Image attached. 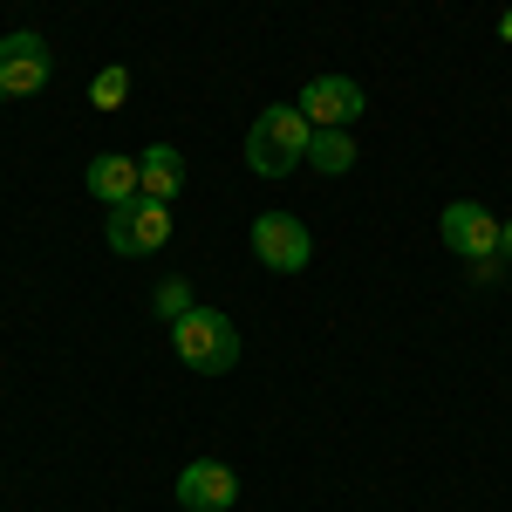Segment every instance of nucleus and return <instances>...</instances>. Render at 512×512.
<instances>
[{"label":"nucleus","mask_w":512,"mask_h":512,"mask_svg":"<svg viewBox=\"0 0 512 512\" xmlns=\"http://www.w3.org/2000/svg\"><path fill=\"white\" fill-rule=\"evenodd\" d=\"M308 144H315V123L301 117V103H274L246 130V164L260 178H287L294 164H308Z\"/></svg>","instance_id":"1"},{"label":"nucleus","mask_w":512,"mask_h":512,"mask_svg":"<svg viewBox=\"0 0 512 512\" xmlns=\"http://www.w3.org/2000/svg\"><path fill=\"white\" fill-rule=\"evenodd\" d=\"M171 342L185 355V369H198V376H226L239 362V328L219 308H192L185 321H171Z\"/></svg>","instance_id":"2"},{"label":"nucleus","mask_w":512,"mask_h":512,"mask_svg":"<svg viewBox=\"0 0 512 512\" xmlns=\"http://www.w3.org/2000/svg\"><path fill=\"white\" fill-rule=\"evenodd\" d=\"M164 239H171V205H158V198H123V205H110V246L117 253H158Z\"/></svg>","instance_id":"3"},{"label":"nucleus","mask_w":512,"mask_h":512,"mask_svg":"<svg viewBox=\"0 0 512 512\" xmlns=\"http://www.w3.org/2000/svg\"><path fill=\"white\" fill-rule=\"evenodd\" d=\"M308 253H315V239H308V226H301L294 212H260V219H253V260H260V267L301 274Z\"/></svg>","instance_id":"4"},{"label":"nucleus","mask_w":512,"mask_h":512,"mask_svg":"<svg viewBox=\"0 0 512 512\" xmlns=\"http://www.w3.org/2000/svg\"><path fill=\"white\" fill-rule=\"evenodd\" d=\"M0 89L7 96H41L48 89V41L28 35V28L0 35Z\"/></svg>","instance_id":"5"},{"label":"nucleus","mask_w":512,"mask_h":512,"mask_svg":"<svg viewBox=\"0 0 512 512\" xmlns=\"http://www.w3.org/2000/svg\"><path fill=\"white\" fill-rule=\"evenodd\" d=\"M437 233H444V246H451L458 260H492V253H499V219H492L485 205H472V198L444 205Z\"/></svg>","instance_id":"6"},{"label":"nucleus","mask_w":512,"mask_h":512,"mask_svg":"<svg viewBox=\"0 0 512 512\" xmlns=\"http://www.w3.org/2000/svg\"><path fill=\"white\" fill-rule=\"evenodd\" d=\"M294 103H301V117L315 123V130H349V123L362 117V89H355L349 76H315Z\"/></svg>","instance_id":"7"},{"label":"nucleus","mask_w":512,"mask_h":512,"mask_svg":"<svg viewBox=\"0 0 512 512\" xmlns=\"http://www.w3.org/2000/svg\"><path fill=\"white\" fill-rule=\"evenodd\" d=\"M233 499H239V478H233V465H219V458H198V465L178 472V506L185 512H226Z\"/></svg>","instance_id":"8"},{"label":"nucleus","mask_w":512,"mask_h":512,"mask_svg":"<svg viewBox=\"0 0 512 512\" xmlns=\"http://www.w3.org/2000/svg\"><path fill=\"white\" fill-rule=\"evenodd\" d=\"M137 178H144V198H158V205H171V198L185 192V158H178L171 144H151V151L137 158Z\"/></svg>","instance_id":"9"},{"label":"nucleus","mask_w":512,"mask_h":512,"mask_svg":"<svg viewBox=\"0 0 512 512\" xmlns=\"http://www.w3.org/2000/svg\"><path fill=\"white\" fill-rule=\"evenodd\" d=\"M89 192L103 198V205H123V198L144 192V178H137V158H96L89 164Z\"/></svg>","instance_id":"10"},{"label":"nucleus","mask_w":512,"mask_h":512,"mask_svg":"<svg viewBox=\"0 0 512 512\" xmlns=\"http://www.w3.org/2000/svg\"><path fill=\"white\" fill-rule=\"evenodd\" d=\"M308 164H315V171H328V178H335V171H349V164H355L349 130H315V144H308Z\"/></svg>","instance_id":"11"},{"label":"nucleus","mask_w":512,"mask_h":512,"mask_svg":"<svg viewBox=\"0 0 512 512\" xmlns=\"http://www.w3.org/2000/svg\"><path fill=\"white\" fill-rule=\"evenodd\" d=\"M123 96H130V69H103V76L89 82V103L96 110H117Z\"/></svg>","instance_id":"12"},{"label":"nucleus","mask_w":512,"mask_h":512,"mask_svg":"<svg viewBox=\"0 0 512 512\" xmlns=\"http://www.w3.org/2000/svg\"><path fill=\"white\" fill-rule=\"evenodd\" d=\"M192 308H198V301H192V287H185V280H164V287H158V315L164 321H185Z\"/></svg>","instance_id":"13"},{"label":"nucleus","mask_w":512,"mask_h":512,"mask_svg":"<svg viewBox=\"0 0 512 512\" xmlns=\"http://www.w3.org/2000/svg\"><path fill=\"white\" fill-rule=\"evenodd\" d=\"M499 253H506V260H512V219H506V226H499Z\"/></svg>","instance_id":"14"},{"label":"nucleus","mask_w":512,"mask_h":512,"mask_svg":"<svg viewBox=\"0 0 512 512\" xmlns=\"http://www.w3.org/2000/svg\"><path fill=\"white\" fill-rule=\"evenodd\" d=\"M499 35H506V41H512V14H499Z\"/></svg>","instance_id":"15"},{"label":"nucleus","mask_w":512,"mask_h":512,"mask_svg":"<svg viewBox=\"0 0 512 512\" xmlns=\"http://www.w3.org/2000/svg\"><path fill=\"white\" fill-rule=\"evenodd\" d=\"M0 103H7V89H0Z\"/></svg>","instance_id":"16"}]
</instances>
